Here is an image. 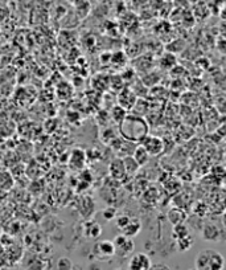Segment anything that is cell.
I'll return each instance as SVG.
<instances>
[{"mask_svg":"<svg viewBox=\"0 0 226 270\" xmlns=\"http://www.w3.org/2000/svg\"><path fill=\"white\" fill-rule=\"evenodd\" d=\"M119 130L125 139L140 143L148 135V125L142 117L127 116L120 123Z\"/></svg>","mask_w":226,"mask_h":270,"instance_id":"6da1fadb","label":"cell"},{"mask_svg":"<svg viewBox=\"0 0 226 270\" xmlns=\"http://www.w3.org/2000/svg\"><path fill=\"white\" fill-rule=\"evenodd\" d=\"M194 268L197 270H224L225 258L214 249H204L196 256Z\"/></svg>","mask_w":226,"mask_h":270,"instance_id":"7a4b0ae2","label":"cell"},{"mask_svg":"<svg viewBox=\"0 0 226 270\" xmlns=\"http://www.w3.org/2000/svg\"><path fill=\"white\" fill-rule=\"evenodd\" d=\"M114 248H115V254L119 257H130L134 254L135 242L132 238L123 236L122 233L113 240Z\"/></svg>","mask_w":226,"mask_h":270,"instance_id":"3957f363","label":"cell"},{"mask_svg":"<svg viewBox=\"0 0 226 270\" xmlns=\"http://www.w3.org/2000/svg\"><path fill=\"white\" fill-rule=\"evenodd\" d=\"M139 145H142L149 156H158L164 151V142L159 136H154V135H147Z\"/></svg>","mask_w":226,"mask_h":270,"instance_id":"277c9868","label":"cell"},{"mask_svg":"<svg viewBox=\"0 0 226 270\" xmlns=\"http://www.w3.org/2000/svg\"><path fill=\"white\" fill-rule=\"evenodd\" d=\"M152 261L145 253H134L129 261V270H151Z\"/></svg>","mask_w":226,"mask_h":270,"instance_id":"5b68a950","label":"cell"},{"mask_svg":"<svg viewBox=\"0 0 226 270\" xmlns=\"http://www.w3.org/2000/svg\"><path fill=\"white\" fill-rule=\"evenodd\" d=\"M94 253L99 258H110V257L115 256V248H114L113 241L101 240L94 245Z\"/></svg>","mask_w":226,"mask_h":270,"instance_id":"8992f818","label":"cell"},{"mask_svg":"<svg viewBox=\"0 0 226 270\" xmlns=\"http://www.w3.org/2000/svg\"><path fill=\"white\" fill-rule=\"evenodd\" d=\"M140 231H142V222L139 219H131L130 222L122 229V235L129 238H132V237L138 236Z\"/></svg>","mask_w":226,"mask_h":270,"instance_id":"52a82bcc","label":"cell"},{"mask_svg":"<svg viewBox=\"0 0 226 270\" xmlns=\"http://www.w3.org/2000/svg\"><path fill=\"white\" fill-rule=\"evenodd\" d=\"M167 217H168L169 222H171L172 225H178V224H183V222L185 221L187 213H185V211H184L183 208L173 207L168 211Z\"/></svg>","mask_w":226,"mask_h":270,"instance_id":"ba28073f","label":"cell"},{"mask_svg":"<svg viewBox=\"0 0 226 270\" xmlns=\"http://www.w3.org/2000/svg\"><path fill=\"white\" fill-rule=\"evenodd\" d=\"M85 162H86V154H85V151L81 149L73 150L72 154H70V160H69V164H72L73 169H82Z\"/></svg>","mask_w":226,"mask_h":270,"instance_id":"9c48e42d","label":"cell"},{"mask_svg":"<svg viewBox=\"0 0 226 270\" xmlns=\"http://www.w3.org/2000/svg\"><path fill=\"white\" fill-rule=\"evenodd\" d=\"M109 171H110L111 176L115 179H122L125 175H127L122 158H115L110 163V167H109Z\"/></svg>","mask_w":226,"mask_h":270,"instance_id":"30bf717a","label":"cell"},{"mask_svg":"<svg viewBox=\"0 0 226 270\" xmlns=\"http://www.w3.org/2000/svg\"><path fill=\"white\" fill-rule=\"evenodd\" d=\"M131 156L134 158V160L136 162V163L139 164V167L145 166L149 159V155L147 154V151L142 147V145H138L136 147H135L134 154L131 155Z\"/></svg>","mask_w":226,"mask_h":270,"instance_id":"8fae6325","label":"cell"},{"mask_svg":"<svg viewBox=\"0 0 226 270\" xmlns=\"http://www.w3.org/2000/svg\"><path fill=\"white\" fill-rule=\"evenodd\" d=\"M102 235L101 225L96 221H89L85 227V236L89 238H98Z\"/></svg>","mask_w":226,"mask_h":270,"instance_id":"7c38bea8","label":"cell"},{"mask_svg":"<svg viewBox=\"0 0 226 270\" xmlns=\"http://www.w3.org/2000/svg\"><path fill=\"white\" fill-rule=\"evenodd\" d=\"M218 236H220V231H218V228H217L216 225H213V224L207 225V227L204 228V231H202L204 240L216 241V240H218Z\"/></svg>","mask_w":226,"mask_h":270,"instance_id":"4fadbf2b","label":"cell"},{"mask_svg":"<svg viewBox=\"0 0 226 270\" xmlns=\"http://www.w3.org/2000/svg\"><path fill=\"white\" fill-rule=\"evenodd\" d=\"M15 180L12 178V175L7 171H1L0 172V189L3 191H10L14 187Z\"/></svg>","mask_w":226,"mask_h":270,"instance_id":"5bb4252c","label":"cell"},{"mask_svg":"<svg viewBox=\"0 0 226 270\" xmlns=\"http://www.w3.org/2000/svg\"><path fill=\"white\" fill-rule=\"evenodd\" d=\"M191 233H189V229L185 224H178V225H173V229H172V236L173 238L178 241L180 238H184V237L189 236Z\"/></svg>","mask_w":226,"mask_h":270,"instance_id":"9a60e30c","label":"cell"},{"mask_svg":"<svg viewBox=\"0 0 226 270\" xmlns=\"http://www.w3.org/2000/svg\"><path fill=\"white\" fill-rule=\"evenodd\" d=\"M123 164H125V169H126V174H129V175H132V174H135L138 169H140L139 167V164L136 163L134 160V158L132 156H126V158H123Z\"/></svg>","mask_w":226,"mask_h":270,"instance_id":"2e32d148","label":"cell"},{"mask_svg":"<svg viewBox=\"0 0 226 270\" xmlns=\"http://www.w3.org/2000/svg\"><path fill=\"white\" fill-rule=\"evenodd\" d=\"M176 244H178V251L185 252V251H189V249L192 248L193 244H194V240H193V237L189 235V236L178 240V241H176Z\"/></svg>","mask_w":226,"mask_h":270,"instance_id":"e0dca14e","label":"cell"},{"mask_svg":"<svg viewBox=\"0 0 226 270\" xmlns=\"http://www.w3.org/2000/svg\"><path fill=\"white\" fill-rule=\"evenodd\" d=\"M126 117H127V113H126L125 109H122V107L118 106V105L113 109V119H114L116 123H119L120 125Z\"/></svg>","mask_w":226,"mask_h":270,"instance_id":"ac0fdd59","label":"cell"},{"mask_svg":"<svg viewBox=\"0 0 226 270\" xmlns=\"http://www.w3.org/2000/svg\"><path fill=\"white\" fill-rule=\"evenodd\" d=\"M130 220H131V217L130 216H127V215H120V216H116L115 217V225L118 227V229H123V228L130 222Z\"/></svg>","mask_w":226,"mask_h":270,"instance_id":"d6986e66","label":"cell"},{"mask_svg":"<svg viewBox=\"0 0 226 270\" xmlns=\"http://www.w3.org/2000/svg\"><path fill=\"white\" fill-rule=\"evenodd\" d=\"M73 266V262L66 257H63L57 261V270H70Z\"/></svg>","mask_w":226,"mask_h":270,"instance_id":"ffe728a7","label":"cell"},{"mask_svg":"<svg viewBox=\"0 0 226 270\" xmlns=\"http://www.w3.org/2000/svg\"><path fill=\"white\" fill-rule=\"evenodd\" d=\"M103 217L106 219L107 221H110L113 219H115L116 217V209L113 207H109L106 208L105 211H103Z\"/></svg>","mask_w":226,"mask_h":270,"instance_id":"44dd1931","label":"cell"},{"mask_svg":"<svg viewBox=\"0 0 226 270\" xmlns=\"http://www.w3.org/2000/svg\"><path fill=\"white\" fill-rule=\"evenodd\" d=\"M163 270H171L169 268H163Z\"/></svg>","mask_w":226,"mask_h":270,"instance_id":"7402d4cb","label":"cell"},{"mask_svg":"<svg viewBox=\"0 0 226 270\" xmlns=\"http://www.w3.org/2000/svg\"><path fill=\"white\" fill-rule=\"evenodd\" d=\"M189 270H197V269H196V268H192V269H189Z\"/></svg>","mask_w":226,"mask_h":270,"instance_id":"603a6c76","label":"cell"},{"mask_svg":"<svg viewBox=\"0 0 226 270\" xmlns=\"http://www.w3.org/2000/svg\"><path fill=\"white\" fill-rule=\"evenodd\" d=\"M115 270H126V269H115Z\"/></svg>","mask_w":226,"mask_h":270,"instance_id":"cb8c5ba5","label":"cell"}]
</instances>
